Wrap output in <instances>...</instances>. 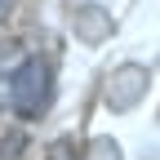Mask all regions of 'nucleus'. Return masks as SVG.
I'll return each instance as SVG.
<instances>
[{
    "mask_svg": "<svg viewBox=\"0 0 160 160\" xmlns=\"http://www.w3.org/2000/svg\"><path fill=\"white\" fill-rule=\"evenodd\" d=\"M49 98H53V71L45 58H22L9 80V107L22 116V120H36L40 111L49 107Z\"/></svg>",
    "mask_w": 160,
    "mask_h": 160,
    "instance_id": "nucleus-1",
    "label": "nucleus"
},
{
    "mask_svg": "<svg viewBox=\"0 0 160 160\" xmlns=\"http://www.w3.org/2000/svg\"><path fill=\"white\" fill-rule=\"evenodd\" d=\"M142 89H147V71L142 67H120L111 76V85H107V107L111 111H129L142 98Z\"/></svg>",
    "mask_w": 160,
    "mask_h": 160,
    "instance_id": "nucleus-2",
    "label": "nucleus"
},
{
    "mask_svg": "<svg viewBox=\"0 0 160 160\" xmlns=\"http://www.w3.org/2000/svg\"><path fill=\"white\" fill-rule=\"evenodd\" d=\"M71 27L85 36V40H102L107 31H111V22H107V13L98 9V5H80L76 13H71Z\"/></svg>",
    "mask_w": 160,
    "mask_h": 160,
    "instance_id": "nucleus-3",
    "label": "nucleus"
},
{
    "mask_svg": "<svg viewBox=\"0 0 160 160\" xmlns=\"http://www.w3.org/2000/svg\"><path fill=\"white\" fill-rule=\"evenodd\" d=\"M85 160H120V147L111 142V138H93L89 142V156Z\"/></svg>",
    "mask_w": 160,
    "mask_h": 160,
    "instance_id": "nucleus-4",
    "label": "nucleus"
},
{
    "mask_svg": "<svg viewBox=\"0 0 160 160\" xmlns=\"http://www.w3.org/2000/svg\"><path fill=\"white\" fill-rule=\"evenodd\" d=\"M49 160H71V142H58V147H53V156H49Z\"/></svg>",
    "mask_w": 160,
    "mask_h": 160,
    "instance_id": "nucleus-5",
    "label": "nucleus"
},
{
    "mask_svg": "<svg viewBox=\"0 0 160 160\" xmlns=\"http://www.w3.org/2000/svg\"><path fill=\"white\" fill-rule=\"evenodd\" d=\"M9 5H13V0H0V18H5V13H9Z\"/></svg>",
    "mask_w": 160,
    "mask_h": 160,
    "instance_id": "nucleus-6",
    "label": "nucleus"
}]
</instances>
